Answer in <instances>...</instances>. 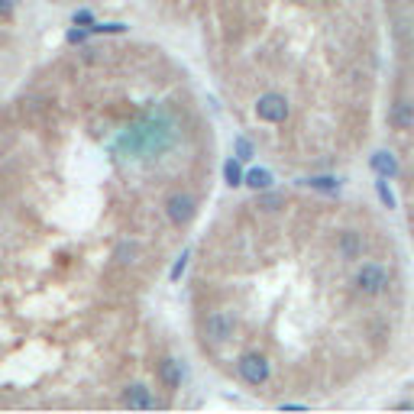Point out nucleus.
Returning <instances> with one entry per match:
<instances>
[{
    "label": "nucleus",
    "instance_id": "1",
    "mask_svg": "<svg viewBox=\"0 0 414 414\" xmlns=\"http://www.w3.org/2000/svg\"><path fill=\"white\" fill-rule=\"evenodd\" d=\"M175 140H179L175 120L165 110H152L146 117H140L120 136V152L123 156H133V159H149V156H159V152L172 149Z\"/></svg>",
    "mask_w": 414,
    "mask_h": 414
},
{
    "label": "nucleus",
    "instance_id": "2",
    "mask_svg": "<svg viewBox=\"0 0 414 414\" xmlns=\"http://www.w3.org/2000/svg\"><path fill=\"white\" fill-rule=\"evenodd\" d=\"M236 372H240V379H243L246 386H265L269 376H272V366H269V359L263 353H246L236 363Z\"/></svg>",
    "mask_w": 414,
    "mask_h": 414
},
{
    "label": "nucleus",
    "instance_id": "3",
    "mask_svg": "<svg viewBox=\"0 0 414 414\" xmlns=\"http://www.w3.org/2000/svg\"><path fill=\"white\" fill-rule=\"evenodd\" d=\"M165 214H169V220L175 226L191 224L194 214H198V198L188 194V191H175V194H169V201H165Z\"/></svg>",
    "mask_w": 414,
    "mask_h": 414
},
{
    "label": "nucleus",
    "instance_id": "4",
    "mask_svg": "<svg viewBox=\"0 0 414 414\" xmlns=\"http://www.w3.org/2000/svg\"><path fill=\"white\" fill-rule=\"evenodd\" d=\"M233 330H236V320L230 317V314H224V310H210L204 317V340L207 343H226V340L233 337Z\"/></svg>",
    "mask_w": 414,
    "mask_h": 414
},
{
    "label": "nucleus",
    "instance_id": "5",
    "mask_svg": "<svg viewBox=\"0 0 414 414\" xmlns=\"http://www.w3.org/2000/svg\"><path fill=\"white\" fill-rule=\"evenodd\" d=\"M386 285H388V272H386V265H379V263H366L363 269H359L356 275V288L363 295H369V298H376V295L386 292Z\"/></svg>",
    "mask_w": 414,
    "mask_h": 414
},
{
    "label": "nucleus",
    "instance_id": "6",
    "mask_svg": "<svg viewBox=\"0 0 414 414\" xmlns=\"http://www.w3.org/2000/svg\"><path fill=\"white\" fill-rule=\"evenodd\" d=\"M256 117L265 123H285L288 120V101L282 94H263L256 101Z\"/></svg>",
    "mask_w": 414,
    "mask_h": 414
},
{
    "label": "nucleus",
    "instance_id": "7",
    "mask_svg": "<svg viewBox=\"0 0 414 414\" xmlns=\"http://www.w3.org/2000/svg\"><path fill=\"white\" fill-rule=\"evenodd\" d=\"M123 405L136 408V411H149V408H156V398L142 382H133V386L123 388Z\"/></svg>",
    "mask_w": 414,
    "mask_h": 414
},
{
    "label": "nucleus",
    "instance_id": "8",
    "mask_svg": "<svg viewBox=\"0 0 414 414\" xmlns=\"http://www.w3.org/2000/svg\"><path fill=\"white\" fill-rule=\"evenodd\" d=\"M369 165H372V172H376V175H382V179H395L398 172H401L398 159H395V156H392L388 149L372 152V159H369Z\"/></svg>",
    "mask_w": 414,
    "mask_h": 414
},
{
    "label": "nucleus",
    "instance_id": "9",
    "mask_svg": "<svg viewBox=\"0 0 414 414\" xmlns=\"http://www.w3.org/2000/svg\"><path fill=\"white\" fill-rule=\"evenodd\" d=\"M159 382L165 388H172V392L181 386V363H179V359H172V356L162 359V363H159Z\"/></svg>",
    "mask_w": 414,
    "mask_h": 414
},
{
    "label": "nucleus",
    "instance_id": "10",
    "mask_svg": "<svg viewBox=\"0 0 414 414\" xmlns=\"http://www.w3.org/2000/svg\"><path fill=\"white\" fill-rule=\"evenodd\" d=\"M388 117H392V123H395V126H401V130H411V126H414V104L411 101H395V104H392V113H388Z\"/></svg>",
    "mask_w": 414,
    "mask_h": 414
},
{
    "label": "nucleus",
    "instance_id": "11",
    "mask_svg": "<svg viewBox=\"0 0 414 414\" xmlns=\"http://www.w3.org/2000/svg\"><path fill=\"white\" fill-rule=\"evenodd\" d=\"M243 185H249L253 191H269V188H272V172H269V169L243 172Z\"/></svg>",
    "mask_w": 414,
    "mask_h": 414
},
{
    "label": "nucleus",
    "instance_id": "12",
    "mask_svg": "<svg viewBox=\"0 0 414 414\" xmlns=\"http://www.w3.org/2000/svg\"><path fill=\"white\" fill-rule=\"evenodd\" d=\"M304 185L314 191H327V194L340 191V179H333V175H314V179H304Z\"/></svg>",
    "mask_w": 414,
    "mask_h": 414
},
{
    "label": "nucleus",
    "instance_id": "13",
    "mask_svg": "<svg viewBox=\"0 0 414 414\" xmlns=\"http://www.w3.org/2000/svg\"><path fill=\"white\" fill-rule=\"evenodd\" d=\"M224 179H226V185H230V188L243 185V169H240V159H236V156L224 162Z\"/></svg>",
    "mask_w": 414,
    "mask_h": 414
},
{
    "label": "nucleus",
    "instance_id": "14",
    "mask_svg": "<svg viewBox=\"0 0 414 414\" xmlns=\"http://www.w3.org/2000/svg\"><path fill=\"white\" fill-rule=\"evenodd\" d=\"M340 253L347 256V259H356L359 256V236L353 230H347V233L340 236Z\"/></svg>",
    "mask_w": 414,
    "mask_h": 414
},
{
    "label": "nucleus",
    "instance_id": "15",
    "mask_svg": "<svg viewBox=\"0 0 414 414\" xmlns=\"http://www.w3.org/2000/svg\"><path fill=\"white\" fill-rule=\"evenodd\" d=\"M282 204H285V194H263V198H259L263 210H279Z\"/></svg>",
    "mask_w": 414,
    "mask_h": 414
},
{
    "label": "nucleus",
    "instance_id": "16",
    "mask_svg": "<svg viewBox=\"0 0 414 414\" xmlns=\"http://www.w3.org/2000/svg\"><path fill=\"white\" fill-rule=\"evenodd\" d=\"M236 159H240V162H249V159H253V142L243 140V136L236 140Z\"/></svg>",
    "mask_w": 414,
    "mask_h": 414
},
{
    "label": "nucleus",
    "instance_id": "17",
    "mask_svg": "<svg viewBox=\"0 0 414 414\" xmlns=\"http://www.w3.org/2000/svg\"><path fill=\"white\" fill-rule=\"evenodd\" d=\"M188 249H181V256H179V263H175V265H172V272H169V279H172V282H179V279H181V272H185V265H188Z\"/></svg>",
    "mask_w": 414,
    "mask_h": 414
},
{
    "label": "nucleus",
    "instance_id": "18",
    "mask_svg": "<svg viewBox=\"0 0 414 414\" xmlns=\"http://www.w3.org/2000/svg\"><path fill=\"white\" fill-rule=\"evenodd\" d=\"M376 191H379V198H382V204H386V207H395V194L388 191V181H376Z\"/></svg>",
    "mask_w": 414,
    "mask_h": 414
},
{
    "label": "nucleus",
    "instance_id": "19",
    "mask_svg": "<svg viewBox=\"0 0 414 414\" xmlns=\"http://www.w3.org/2000/svg\"><path fill=\"white\" fill-rule=\"evenodd\" d=\"M91 33H113V36H117V33H126V26H123V23H94Z\"/></svg>",
    "mask_w": 414,
    "mask_h": 414
},
{
    "label": "nucleus",
    "instance_id": "20",
    "mask_svg": "<svg viewBox=\"0 0 414 414\" xmlns=\"http://www.w3.org/2000/svg\"><path fill=\"white\" fill-rule=\"evenodd\" d=\"M72 19H75V26H88V29L94 26V13H91V10H75Z\"/></svg>",
    "mask_w": 414,
    "mask_h": 414
},
{
    "label": "nucleus",
    "instance_id": "21",
    "mask_svg": "<svg viewBox=\"0 0 414 414\" xmlns=\"http://www.w3.org/2000/svg\"><path fill=\"white\" fill-rule=\"evenodd\" d=\"M88 36H91V29H88V26H81V29H68V42H85V39Z\"/></svg>",
    "mask_w": 414,
    "mask_h": 414
},
{
    "label": "nucleus",
    "instance_id": "22",
    "mask_svg": "<svg viewBox=\"0 0 414 414\" xmlns=\"http://www.w3.org/2000/svg\"><path fill=\"white\" fill-rule=\"evenodd\" d=\"M17 10V0H0V17H10Z\"/></svg>",
    "mask_w": 414,
    "mask_h": 414
}]
</instances>
